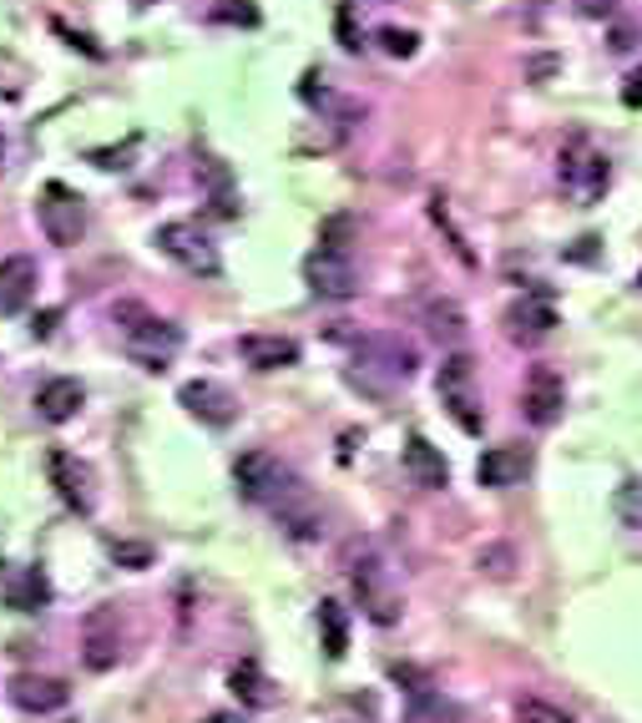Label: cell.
Listing matches in <instances>:
<instances>
[{
	"instance_id": "6da1fadb",
	"label": "cell",
	"mask_w": 642,
	"mask_h": 723,
	"mask_svg": "<svg viewBox=\"0 0 642 723\" xmlns=\"http://www.w3.org/2000/svg\"><path fill=\"white\" fill-rule=\"evenodd\" d=\"M112 324H117L122 344H127V355L137 359L143 369H152V375H162L167 359L182 349V329L172 319H157L152 308L143 304H117L112 308Z\"/></svg>"
},
{
	"instance_id": "7a4b0ae2",
	"label": "cell",
	"mask_w": 642,
	"mask_h": 723,
	"mask_svg": "<svg viewBox=\"0 0 642 723\" xmlns=\"http://www.w3.org/2000/svg\"><path fill=\"white\" fill-rule=\"evenodd\" d=\"M152 243L178 263L182 273H192V279H218V273H223V253H218V243L202 233L198 223H162Z\"/></svg>"
},
{
	"instance_id": "3957f363",
	"label": "cell",
	"mask_w": 642,
	"mask_h": 723,
	"mask_svg": "<svg viewBox=\"0 0 642 723\" xmlns=\"http://www.w3.org/2000/svg\"><path fill=\"white\" fill-rule=\"evenodd\" d=\"M36 223L56 249H72L76 238L86 233V198L66 182H46L36 198Z\"/></svg>"
},
{
	"instance_id": "277c9868",
	"label": "cell",
	"mask_w": 642,
	"mask_h": 723,
	"mask_svg": "<svg viewBox=\"0 0 642 723\" xmlns=\"http://www.w3.org/2000/svg\"><path fill=\"white\" fill-rule=\"evenodd\" d=\"M349 581H355L359 593V607H365L380 628H390V622H400V593L390 587V567H385V557L375 552V546H365L355 557V567H349Z\"/></svg>"
},
{
	"instance_id": "5b68a950",
	"label": "cell",
	"mask_w": 642,
	"mask_h": 723,
	"mask_svg": "<svg viewBox=\"0 0 642 723\" xmlns=\"http://www.w3.org/2000/svg\"><path fill=\"white\" fill-rule=\"evenodd\" d=\"M561 188L577 202H597L607 192V157L592 153L587 137H571L567 153H561Z\"/></svg>"
},
{
	"instance_id": "8992f818",
	"label": "cell",
	"mask_w": 642,
	"mask_h": 723,
	"mask_svg": "<svg viewBox=\"0 0 642 723\" xmlns=\"http://www.w3.org/2000/svg\"><path fill=\"white\" fill-rule=\"evenodd\" d=\"M435 390H441V405L455 416V426H461L465 436H481V405H476V390H471V359L465 355L445 359Z\"/></svg>"
},
{
	"instance_id": "52a82bcc",
	"label": "cell",
	"mask_w": 642,
	"mask_h": 723,
	"mask_svg": "<svg viewBox=\"0 0 642 723\" xmlns=\"http://www.w3.org/2000/svg\"><path fill=\"white\" fill-rule=\"evenodd\" d=\"M304 284H309L319 298H355L359 273H355V263H349V253L314 249L309 259H304Z\"/></svg>"
},
{
	"instance_id": "ba28073f",
	"label": "cell",
	"mask_w": 642,
	"mask_h": 723,
	"mask_svg": "<svg viewBox=\"0 0 642 723\" xmlns=\"http://www.w3.org/2000/svg\"><path fill=\"white\" fill-rule=\"evenodd\" d=\"M117 658H122V628H117V612H112V607H96V612H86L82 663L92 668V673H107V668H117Z\"/></svg>"
},
{
	"instance_id": "9c48e42d",
	"label": "cell",
	"mask_w": 642,
	"mask_h": 723,
	"mask_svg": "<svg viewBox=\"0 0 642 723\" xmlns=\"http://www.w3.org/2000/svg\"><path fill=\"white\" fill-rule=\"evenodd\" d=\"M526 420L532 426H557L561 405H567V385H561V375L551 365H532V375H526Z\"/></svg>"
},
{
	"instance_id": "30bf717a",
	"label": "cell",
	"mask_w": 642,
	"mask_h": 723,
	"mask_svg": "<svg viewBox=\"0 0 642 723\" xmlns=\"http://www.w3.org/2000/svg\"><path fill=\"white\" fill-rule=\"evenodd\" d=\"M233 481H239V491L249 501H263V506H269L274 491L288 481V465L269 451H249V455H239V465H233Z\"/></svg>"
},
{
	"instance_id": "8fae6325",
	"label": "cell",
	"mask_w": 642,
	"mask_h": 723,
	"mask_svg": "<svg viewBox=\"0 0 642 723\" xmlns=\"http://www.w3.org/2000/svg\"><path fill=\"white\" fill-rule=\"evenodd\" d=\"M359 359H365L369 369H385L390 380H410L420 365L415 344L400 339V334H369V339H359Z\"/></svg>"
},
{
	"instance_id": "7c38bea8",
	"label": "cell",
	"mask_w": 642,
	"mask_h": 723,
	"mask_svg": "<svg viewBox=\"0 0 642 723\" xmlns=\"http://www.w3.org/2000/svg\"><path fill=\"white\" fill-rule=\"evenodd\" d=\"M51 481H56V491H61V501L72 511H82V516H92V506H96V491H92V465L86 461H76L72 451H51Z\"/></svg>"
},
{
	"instance_id": "4fadbf2b",
	"label": "cell",
	"mask_w": 642,
	"mask_h": 723,
	"mask_svg": "<svg viewBox=\"0 0 642 723\" xmlns=\"http://www.w3.org/2000/svg\"><path fill=\"white\" fill-rule=\"evenodd\" d=\"M178 400H182L188 416L202 420V426H228V420L239 416V400H233V395H228L218 380H188L178 390Z\"/></svg>"
},
{
	"instance_id": "5bb4252c",
	"label": "cell",
	"mask_w": 642,
	"mask_h": 723,
	"mask_svg": "<svg viewBox=\"0 0 642 723\" xmlns=\"http://www.w3.org/2000/svg\"><path fill=\"white\" fill-rule=\"evenodd\" d=\"M66 699H72V688L61 683V678H46V673L11 678V703L21 713H56V709H66Z\"/></svg>"
},
{
	"instance_id": "9a60e30c",
	"label": "cell",
	"mask_w": 642,
	"mask_h": 723,
	"mask_svg": "<svg viewBox=\"0 0 642 723\" xmlns=\"http://www.w3.org/2000/svg\"><path fill=\"white\" fill-rule=\"evenodd\" d=\"M31 298H36V259L11 253L0 263V314H21Z\"/></svg>"
},
{
	"instance_id": "2e32d148",
	"label": "cell",
	"mask_w": 642,
	"mask_h": 723,
	"mask_svg": "<svg viewBox=\"0 0 642 723\" xmlns=\"http://www.w3.org/2000/svg\"><path fill=\"white\" fill-rule=\"evenodd\" d=\"M551 329H557V308L547 298H522V304L506 308V334L516 344H541Z\"/></svg>"
},
{
	"instance_id": "e0dca14e",
	"label": "cell",
	"mask_w": 642,
	"mask_h": 723,
	"mask_svg": "<svg viewBox=\"0 0 642 723\" xmlns=\"http://www.w3.org/2000/svg\"><path fill=\"white\" fill-rule=\"evenodd\" d=\"M239 355L253 369H288L298 365V339H288V334H243Z\"/></svg>"
},
{
	"instance_id": "ac0fdd59",
	"label": "cell",
	"mask_w": 642,
	"mask_h": 723,
	"mask_svg": "<svg viewBox=\"0 0 642 723\" xmlns=\"http://www.w3.org/2000/svg\"><path fill=\"white\" fill-rule=\"evenodd\" d=\"M82 405H86V390L76 380H66V375H56V380H46L36 390V416L46 420V426H66Z\"/></svg>"
},
{
	"instance_id": "d6986e66",
	"label": "cell",
	"mask_w": 642,
	"mask_h": 723,
	"mask_svg": "<svg viewBox=\"0 0 642 723\" xmlns=\"http://www.w3.org/2000/svg\"><path fill=\"white\" fill-rule=\"evenodd\" d=\"M420 324L430 329V339H441V344H461L465 339V314H461V304L445 298V294L420 298Z\"/></svg>"
},
{
	"instance_id": "ffe728a7",
	"label": "cell",
	"mask_w": 642,
	"mask_h": 723,
	"mask_svg": "<svg viewBox=\"0 0 642 723\" xmlns=\"http://www.w3.org/2000/svg\"><path fill=\"white\" fill-rule=\"evenodd\" d=\"M522 471H526V455L516 451V446H491V451H481V461H476V481L491 491L516 486Z\"/></svg>"
},
{
	"instance_id": "44dd1931",
	"label": "cell",
	"mask_w": 642,
	"mask_h": 723,
	"mask_svg": "<svg viewBox=\"0 0 642 723\" xmlns=\"http://www.w3.org/2000/svg\"><path fill=\"white\" fill-rule=\"evenodd\" d=\"M404 465H410V475H415L420 486H445V481H451V465H445V455L435 451L425 436H410V440H404Z\"/></svg>"
},
{
	"instance_id": "7402d4cb",
	"label": "cell",
	"mask_w": 642,
	"mask_h": 723,
	"mask_svg": "<svg viewBox=\"0 0 642 723\" xmlns=\"http://www.w3.org/2000/svg\"><path fill=\"white\" fill-rule=\"evenodd\" d=\"M46 602H51V581H46V572H41V567H31L11 587V607H15V612H41Z\"/></svg>"
},
{
	"instance_id": "603a6c76",
	"label": "cell",
	"mask_w": 642,
	"mask_h": 723,
	"mask_svg": "<svg viewBox=\"0 0 642 723\" xmlns=\"http://www.w3.org/2000/svg\"><path fill=\"white\" fill-rule=\"evenodd\" d=\"M319 628H324V652L334 663L349 652V622H345V607L339 602H319Z\"/></svg>"
},
{
	"instance_id": "cb8c5ba5",
	"label": "cell",
	"mask_w": 642,
	"mask_h": 723,
	"mask_svg": "<svg viewBox=\"0 0 642 723\" xmlns=\"http://www.w3.org/2000/svg\"><path fill=\"white\" fill-rule=\"evenodd\" d=\"M228 683H233V693H239L249 709H263V703H269V678L259 673V663H239Z\"/></svg>"
},
{
	"instance_id": "d4e9b609",
	"label": "cell",
	"mask_w": 642,
	"mask_h": 723,
	"mask_svg": "<svg viewBox=\"0 0 642 723\" xmlns=\"http://www.w3.org/2000/svg\"><path fill=\"white\" fill-rule=\"evenodd\" d=\"M430 223H435V228H441V233H445V243H451V253L465 263V269H476V253L465 249V233L451 223V213H445V202H441V198L430 202Z\"/></svg>"
},
{
	"instance_id": "484cf974",
	"label": "cell",
	"mask_w": 642,
	"mask_h": 723,
	"mask_svg": "<svg viewBox=\"0 0 642 723\" xmlns=\"http://www.w3.org/2000/svg\"><path fill=\"white\" fill-rule=\"evenodd\" d=\"M516 723H577V719L561 713L557 703H547V699H522L516 703Z\"/></svg>"
},
{
	"instance_id": "4316f807",
	"label": "cell",
	"mask_w": 642,
	"mask_h": 723,
	"mask_svg": "<svg viewBox=\"0 0 642 723\" xmlns=\"http://www.w3.org/2000/svg\"><path fill=\"white\" fill-rule=\"evenodd\" d=\"M380 46H385V56H415V31H400V25H385L380 31Z\"/></svg>"
},
{
	"instance_id": "83f0119b",
	"label": "cell",
	"mask_w": 642,
	"mask_h": 723,
	"mask_svg": "<svg viewBox=\"0 0 642 723\" xmlns=\"http://www.w3.org/2000/svg\"><path fill=\"white\" fill-rule=\"evenodd\" d=\"M355 233V223H349V218H329V223L319 228V249H329V253H345L349 243L345 238Z\"/></svg>"
},
{
	"instance_id": "f1b7e54d",
	"label": "cell",
	"mask_w": 642,
	"mask_h": 723,
	"mask_svg": "<svg viewBox=\"0 0 642 723\" xmlns=\"http://www.w3.org/2000/svg\"><path fill=\"white\" fill-rule=\"evenodd\" d=\"M218 21H239V25H259V11H253L249 0H223V6H218Z\"/></svg>"
},
{
	"instance_id": "f546056e",
	"label": "cell",
	"mask_w": 642,
	"mask_h": 723,
	"mask_svg": "<svg viewBox=\"0 0 642 723\" xmlns=\"http://www.w3.org/2000/svg\"><path fill=\"white\" fill-rule=\"evenodd\" d=\"M112 557H117V562H127V567H152V552H147V546L112 542Z\"/></svg>"
},
{
	"instance_id": "4dcf8cb0",
	"label": "cell",
	"mask_w": 642,
	"mask_h": 723,
	"mask_svg": "<svg viewBox=\"0 0 642 723\" xmlns=\"http://www.w3.org/2000/svg\"><path fill=\"white\" fill-rule=\"evenodd\" d=\"M577 11H582V15H592V21H602V15H612V11H618V0H577Z\"/></svg>"
},
{
	"instance_id": "1f68e13d",
	"label": "cell",
	"mask_w": 642,
	"mask_h": 723,
	"mask_svg": "<svg viewBox=\"0 0 642 723\" xmlns=\"http://www.w3.org/2000/svg\"><path fill=\"white\" fill-rule=\"evenodd\" d=\"M56 319H61L56 308H46V314H36V319H31V334H36V339H46V334L56 329Z\"/></svg>"
},
{
	"instance_id": "d6a6232c",
	"label": "cell",
	"mask_w": 642,
	"mask_h": 723,
	"mask_svg": "<svg viewBox=\"0 0 642 723\" xmlns=\"http://www.w3.org/2000/svg\"><path fill=\"white\" fill-rule=\"evenodd\" d=\"M622 102H628V107H642V72L628 76V86H622Z\"/></svg>"
},
{
	"instance_id": "836d02e7",
	"label": "cell",
	"mask_w": 642,
	"mask_h": 723,
	"mask_svg": "<svg viewBox=\"0 0 642 723\" xmlns=\"http://www.w3.org/2000/svg\"><path fill=\"white\" fill-rule=\"evenodd\" d=\"M202 723H243V719H239V713H208Z\"/></svg>"
},
{
	"instance_id": "e575fe53",
	"label": "cell",
	"mask_w": 642,
	"mask_h": 723,
	"mask_svg": "<svg viewBox=\"0 0 642 723\" xmlns=\"http://www.w3.org/2000/svg\"><path fill=\"white\" fill-rule=\"evenodd\" d=\"M131 6H137V11H147V6H157V0H131Z\"/></svg>"
},
{
	"instance_id": "d590c367",
	"label": "cell",
	"mask_w": 642,
	"mask_h": 723,
	"mask_svg": "<svg viewBox=\"0 0 642 723\" xmlns=\"http://www.w3.org/2000/svg\"><path fill=\"white\" fill-rule=\"evenodd\" d=\"M0 163H6V137H0Z\"/></svg>"
}]
</instances>
